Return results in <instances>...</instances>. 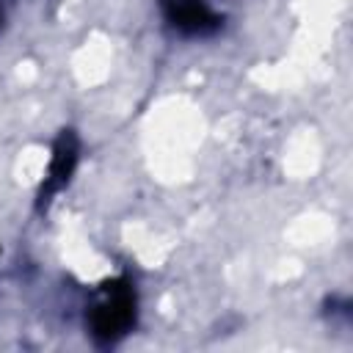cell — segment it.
I'll return each instance as SVG.
<instances>
[{
	"instance_id": "obj_3",
	"label": "cell",
	"mask_w": 353,
	"mask_h": 353,
	"mask_svg": "<svg viewBox=\"0 0 353 353\" xmlns=\"http://www.w3.org/2000/svg\"><path fill=\"white\" fill-rule=\"evenodd\" d=\"M168 25L185 36H210L221 28V17L207 0H160Z\"/></svg>"
},
{
	"instance_id": "obj_1",
	"label": "cell",
	"mask_w": 353,
	"mask_h": 353,
	"mask_svg": "<svg viewBox=\"0 0 353 353\" xmlns=\"http://www.w3.org/2000/svg\"><path fill=\"white\" fill-rule=\"evenodd\" d=\"M135 325V292L130 281L119 279L102 290V298L88 314V331L97 345H116Z\"/></svg>"
},
{
	"instance_id": "obj_2",
	"label": "cell",
	"mask_w": 353,
	"mask_h": 353,
	"mask_svg": "<svg viewBox=\"0 0 353 353\" xmlns=\"http://www.w3.org/2000/svg\"><path fill=\"white\" fill-rule=\"evenodd\" d=\"M77 157H80L77 135H74L72 130H63V132L58 135L55 146H52V160H50L44 185H41L39 199H36L39 210H44V207L52 201V196H55L63 185H69V179H72V174H74V165H77Z\"/></svg>"
}]
</instances>
